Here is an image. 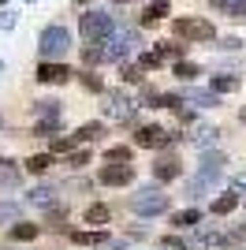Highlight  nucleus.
<instances>
[{"label": "nucleus", "instance_id": "1", "mask_svg": "<svg viewBox=\"0 0 246 250\" xmlns=\"http://www.w3.org/2000/svg\"><path fill=\"white\" fill-rule=\"evenodd\" d=\"M224 165H227V157H224V153H213V149H205V153H202V165H198V172L186 179V198H202V194H213L216 183H220V176H224Z\"/></svg>", "mask_w": 246, "mask_h": 250}, {"label": "nucleus", "instance_id": "2", "mask_svg": "<svg viewBox=\"0 0 246 250\" xmlns=\"http://www.w3.org/2000/svg\"><path fill=\"white\" fill-rule=\"evenodd\" d=\"M71 45H75V34L67 30V26H60V22H52L38 38V56L41 60H63V56L71 52Z\"/></svg>", "mask_w": 246, "mask_h": 250}, {"label": "nucleus", "instance_id": "3", "mask_svg": "<svg viewBox=\"0 0 246 250\" xmlns=\"http://www.w3.org/2000/svg\"><path fill=\"white\" fill-rule=\"evenodd\" d=\"M172 34L186 45H205V42H216V22L202 19V15H179L172 22Z\"/></svg>", "mask_w": 246, "mask_h": 250}, {"label": "nucleus", "instance_id": "4", "mask_svg": "<svg viewBox=\"0 0 246 250\" xmlns=\"http://www.w3.org/2000/svg\"><path fill=\"white\" fill-rule=\"evenodd\" d=\"M127 206H131L134 217H161V213H168V209H172V198L161 190V183H153V187L134 190Z\"/></svg>", "mask_w": 246, "mask_h": 250}, {"label": "nucleus", "instance_id": "5", "mask_svg": "<svg viewBox=\"0 0 246 250\" xmlns=\"http://www.w3.org/2000/svg\"><path fill=\"white\" fill-rule=\"evenodd\" d=\"M79 30H82L86 42H104V38L116 30V19L108 11H101V8H90V11L79 15Z\"/></svg>", "mask_w": 246, "mask_h": 250}, {"label": "nucleus", "instance_id": "6", "mask_svg": "<svg viewBox=\"0 0 246 250\" xmlns=\"http://www.w3.org/2000/svg\"><path fill=\"white\" fill-rule=\"evenodd\" d=\"M134 45H138V34H134V30H112V34H108V38L101 42L104 63H108V60H123V56H131Z\"/></svg>", "mask_w": 246, "mask_h": 250}, {"label": "nucleus", "instance_id": "7", "mask_svg": "<svg viewBox=\"0 0 246 250\" xmlns=\"http://www.w3.org/2000/svg\"><path fill=\"white\" fill-rule=\"evenodd\" d=\"M168 142H175V135L164 131L161 124H142L134 131V146H142V149H161V146H168Z\"/></svg>", "mask_w": 246, "mask_h": 250}, {"label": "nucleus", "instance_id": "8", "mask_svg": "<svg viewBox=\"0 0 246 250\" xmlns=\"http://www.w3.org/2000/svg\"><path fill=\"white\" fill-rule=\"evenodd\" d=\"M71 79H75V71L60 60H41L38 63V83H45V86H67Z\"/></svg>", "mask_w": 246, "mask_h": 250}, {"label": "nucleus", "instance_id": "9", "mask_svg": "<svg viewBox=\"0 0 246 250\" xmlns=\"http://www.w3.org/2000/svg\"><path fill=\"white\" fill-rule=\"evenodd\" d=\"M97 183H101V187H131L134 168L131 165H112V161H108V165L97 172Z\"/></svg>", "mask_w": 246, "mask_h": 250}, {"label": "nucleus", "instance_id": "10", "mask_svg": "<svg viewBox=\"0 0 246 250\" xmlns=\"http://www.w3.org/2000/svg\"><path fill=\"white\" fill-rule=\"evenodd\" d=\"M104 112L112 116V120H120V124H134L138 104H134L131 97H123V94H108V101H104Z\"/></svg>", "mask_w": 246, "mask_h": 250}, {"label": "nucleus", "instance_id": "11", "mask_svg": "<svg viewBox=\"0 0 246 250\" xmlns=\"http://www.w3.org/2000/svg\"><path fill=\"white\" fill-rule=\"evenodd\" d=\"M149 172H153V183H172V179L183 176V165H179V157H157L153 165H149Z\"/></svg>", "mask_w": 246, "mask_h": 250}, {"label": "nucleus", "instance_id": "12", "mask_svg": "<svg viewBox=\"0 0 246 250\" xmlns=\"http://www.w3.org/2000/svg\"><path fill=\"white\" fill-rule=\"evenodd\" d=\"M168 0H149V4H145L142 8V26H157V22H164L168 19Z\"/></svg>", "mask_w": 246, "mask_h": 250}, {"label": "nucleus", "instance_id": "13", "mask_svg": "<svg viewBox=\"0 0 246 250\" xmlns=\"http://www.w3.org/2000/svg\"><path fill=\"white\" fill-rule=\"evenodd\" d=\"M67 239H71L75 247H101V243H108V231H104V228H90V231H71Z\"/></svg>", "mask_w": 246, "mask_h": 250}, {"label": "nucleus", "instance_id": "14", "mask_svg": "<svg viewBox=\"0 0 246 250\" xmlns=\"http://www.w3.org/2000/svg\"><path fill=\"white\" fill-rule=\"evenodd\" d=\"M216 142H220V127H198L194 135H190V146L202 149V153H205V149H213Z\"/></svg>", "mask_w": 246, "mask_h": 250}, {"label": "nucleus", "instance_id": "15", "mask_svg": "<svg viewBox=\"0 0 246 250\" xmlns=\"http://www.w3.org/2000/svg\"><path fill=\"white\" fill-rule=\"evenodd\" d=\"M38 231H41V224L15 220V224H8V239H11V243H30V239H38Z\"/></svg>", "mask_w": 246, "mask_h": 250}, {"label": "nucleus", "instance_id": "16", "mask_svg": "<svg viewBox=\"0 0 246 250\" xmlns=\"http://www.w3.org/2000/svg\"><path fill=\"white\" fill-rule=\"evenodd\" d=\"M26 202H30V206H38V209H49V206H56V187L41 183V187H34L30 194H26Z\"/></svg>", "mask_w": 246, "mask_h": 250}, {"label": "nucleus", "instance_id": "17", "mask_svg": "<svg viewBox=\"0 0 246 250\" xmlns=\"http://www.w3.org/2000/svg\"><path fill=\"white\" fill-rule=\"evenodd\" d=\"M213 217H227V213H235L239 209V190H224L220 198H213Z\"/></svg>", "mask_w": 246, "mask_h": 250}, {"label": "nucleus", "instance_id": "18", "mask_svg": "<svg viewBox=\"0 0 246 250\" xmlns=\"http://www.w3.org/2000/svg\"><path fill=\"white\" fill-rule=\"evenodd\" d=\"M213 11L227 15V19H246V0H209Z\"/></svg>", "mask_w": 246, "mask_h": 250}, {"label": "nucleus", "instance_id": "19", "mask_svg": "<svg viewBox=\"0 0 246 250\" xmlns=\"http://www.w3.org/2000/svg\"><path fill=\"white\" fill-rule=\"evenodd\" d=\"M183 101L198 104V108H216V104H220V94H213V90H186Z\"/></svg>", "mask_w": 246, "mask_h": 250}, {"label": "nucleus", "instance_id": "20", "mask_svg": "<svg viewBox=\"0 0 246 250\" xmlns=\"http://www.w3.org/2000/svg\"><path fill=\"white\" fill-rule=\"evenodd\" d=\"M108 220H112V209H108V206H101V202L86 206V224H90V228H104Z\"/></svg>", "mask_w": 246, "mask_h": 250}, {"label": "nucleus", "instance_id": "21", "mask_svg": "<svg viewBox=\"0 0 246 250\" xmlns=\"http://www.w3.org/2000/svg\"><path fill=\"white\" fill-rule=\"evenodd\" d=\"M104 135H108V131H104V124L90 120V124H82L79 131H75V142H101Z\"/></svg>", "mask_w": 246, "mask_h": 250}, {"label": "nucleus", "instance_id": "22", "mask_svg": "<svg viewBox=\"0 0 246 250\" xmlns=\"http://www.w3.org/2000/svg\"><path fill=\"white\" fill-rule=\"evenodd\" d=\"M34 112H38V120H60V101L56 97H41V101H34Z\"/></svg>", "mask_w": 246, "mask_h": 250}, {"label": "nucleus", "instance_id": "23", "mask_svg": "<svg viewBox=\"0 0 246 250\" xmlns=\"http://www.w3.org/2000/svg\"><path fill=\"white\" fill-rule=\"evenodd\" d=\"M45 224L56 228V231H63V228H67V206H60V202L49 206V209H45Z\"/></svg>", "mask_w": 246, "mask_h": 250}, {"label": "nucleus", "instance_id": "24", "mask_svg": "<svg viewBox=\"0 0 246 250\" xmlns=\"http://www.w3.org/2000/svg\"><path fill=\"white\" fill-rule=\"evenodd\" d=\"M198 220H202V213H198V209H183V213H172V228L190 231V228H198Z\"/></svg>", "mask_w": 246, "mask_h": 250}, {"label": "nucleus", "instance_id": "25", "mask_svg": "<svg viewBox=\"0 0 246 250\" xmlns=\"http://www.w3.org/2000/svg\"><path fill=\"white\" fill-rule=\"evenodd\" d=\"M209 90H213V94H235L239 79L235 75H213V79H209Z\"/></svg>", "mask_w": 246, "mask_h": 250}, {"label": "nucleus", "instance_id": "26", "mask_svg": "<svg viewBox=\"0 0 246 250\" xmlns=\"http://www.w3.org/2000/svg\"><path fill=\"white\" fill-rule=\"evenodd\" d=\"M0 187H8V190L19 187V168L11 161H4V157H0Z\"/></svg>", "mask_w": 246, "mask_h": 250}, {"label": "nucleus", "instance_id": "27", "mask_svg": "<svg viewBox=\"0 0 246 250\" xmlns=\"http://www.w3.org/2000/svg\"><path fill=\"white\" fill-rule=\"evenodd\" d=\"M52 168V153H34V157H26V172H34V176H45Z\"/></svg>", "mask_w": 246, "mask_h": 250}, {"label": "nucleus", "instance_id": "28", "mask_svg": "<svg viewBox=\"0 0 246 250\" xmlns=\"http://www.w3.org/2000/svg\"><path fill=\"white\" fill-rule=\"evenodd\" d=\"M134 149L131 146H108L104 149V161H112V165H131Z\"/></svg>", "mask_w": 246, "mask_h": 250}, {"label": "nucleus", "instance_id": "29", "mask_svg": "<svg viewBox=\"0 0 246 250\" xmlns=\"http://www.w3.org/2000/svg\"><path fill=\"white\" fill-rule=\"evenodd\" d=\"M82 63H86V67H97V63H104L101 42H90V45H86V49H82Z\"/></svg>", "mask_w": 246, "mask_h": 250}, {"label": "nucleus", "instance_id": "30", "mask_svg": "<svg viewBox=\"0 0 246 250\" xmlns=\"http://www.w3.org/2000/svg\"><path fill=\"white\" fill-rule=\"evenodd\" d=\"M198 75H202V67H198V63H190V60H179V63H175V79H183V83H194Z\"/></svg>", "mask_w": 246, "mask_h": 250}, {"label": "nucleus", "instance_id": "31", "mask_svg": "<svg viewBox=\"0 0 246 250\" xmlns=\"http://www.w3.org/2000/svg\"><path fill=\"white\" fill-rule=\"evenodd\" d=\"M79 83H82V90H90V94H101V90H104L101 75H93V67H86V71L79 75Z\"/></svg>", "mask_w": 246, "mask_h": 250}, {"label": "nucleus", "instance_id": "32", "mask_svg": "<svg viewBox=\"0 0 246 250\" xmlns=\"http://www.w3.org/2000/svg\"><path fill=\"white\" fill-rule=\"evenodd\" d=\"M63 165L71 168V172H82V168L90 165V149H71V153H67V161H63Z\"/></svg>", "mask_w": 246, "mask_h": 250}, {"label": "nucleus", "instance_id": "33", "mask_svg": "<svg viewBox=\"0 0 246 250\" xmlns=\"http://www.w3.org/2000/svg\"><path fill=\"white\" fill-rule=\"evenodd\" d=\"M120 79L131 83V86H138L142 83V67H138V63H120Z\"/></svg>", "mask_w": 246, "mask_h": 250}, {"label": "nucleus", "instance_id": "34", "mask_svg": "<svg viewBox=\"0 0 246 250\" xmlns=\"http://www.w3.org/2000/svg\"><path fill=\"white\" fill-rule=\"evenodd\" d=\"M75 146H79V142H75V135H56L49 149H52V153H71Z\"/></svg>", "mask_w": 246, "mask_h": 250}, {"label": "nucleus", "instance_id": "35", "mask_svg": "<svg viewBox=\"0 0 246 250\" xmlns=\"http://www.w3.org/2000/svg\"><path fill=\"white\" fill-rule=\"evenodd\" d=\"M183 94H157V104L153 108H183Z\"/></svg>", "mask_w": 246, "mask_h": 250}, {"label": "nucleus", "instance_id": "36", "mask_svg": "<svg viewBox=\"0 0 246 250\" xmlns=\"http://www.w3.org/2000/svg\"><path fill=\"white\" fill-rule=\"evenodd\" d=\"M19 220V206L15 202H0V224H15Z\"/></svg>", "mask_w": 246, "mask_h": 250}, {"label": "nucleus", "instance_id": "37", "mask_svg": "<svg viewBox=\"0 0 246 250\" xmlns=\"http://www.w3.org/2000/svg\"><path fill=\"white\" fill-rule=\"evenodd\" d=\"M56 131H60V120H38L30 135H45V138H49V135H56Z\"/></svg>", "mask_w": 246, "mask_h": 250}, {"label": "nucleus", "instance_id": "38", "mask_svg": "<svg viewBox=\"0 0 246 250\" xmlns=\"http://www.w3.org/2000/svg\"><path fill=\"white\" fill-rule=\"evenodd\" d=\"M157 45H161V49H157L161 60L164 56H183V49H186V45H179V42H157Z\"/></svg>", "mask_w": 246, "mask_h": 250}, {"label": "nucleus", "instance_id": "39", "mask_svg": "<svg viewBox=\"0 0 246 250\" xmlns=\"http://www.w3.org/2000/svg\"><path fill=\"white\" fill-rule=\"evenodd\" d=\"M138 67H142V71H157V67H161V56H157V52H142V56H138Z\"/></svg>", "mask_w": 246, "mask_h": 250}, {"label": "nucleus", "instance_id": "40", "mask_svg": "<svg viewBox=\"0 0 246 250\" xmlns=\"http://www.w3.org/2000/svg\"><path fill=\"white\" fill-rule=\"evenodd\" d=\"M161 247H168V250H186V239H179V235H164Z\"/></svg>", "mask_w": 246, "mask_h": 250}, {"label": "nucleus", "instance_id": "41", "mask_svg": "<svg viewBox=\"0 0 246 250\" xmlns=\"http://www.w3.org/2000/svg\"><path fill=\"white\" fill-rule=\"evenodd\" d=\"M11 26H15V15H11V11H4V15H0V30H11Z\"/></svg>", "mask_w": 246, "mask_h": 250}, {"label": "nucleus", "instance_id": "42", "mask_svg": "<svg viewBox=\"0 0 246 250\" xmlns=\"http://www.w3.org/2000/svg\"><path fill=\"white\" fill-rule=\"evenodd\" d=\"M239 45H243L239 38H220V49H227V52H231V49H239Z\"/></svg>", "mask_w": 246, "mask_h": 250}, {"label": "nucleus", "instance_id": "43", "mask_svg": "<svg viewBox=\"0 0 246 250\" xmlns=\"http://www.w3.org/2000/svg\"><path fill=\"white\" fill-rule=\"evenodd\" d=\"M239 190H246V172H243V176H239Z\"/></svg>", "mask_w": 246, "mask_h": 250}, {"label": "nucleus", "instance_id": "44", "mask_svg": "<svg viewBox=\"0 0 246 250\" xmlns=\"http://www.w3.org/2000/svg\"><path fill=\"white\" fill-rule=\"evenodd\" d=\"M239 120H243V124H246V108H239Z\"/></svg>", "mask_w": 246, "mask_h": 250}, {"label": "nucleus", "instance_id": "45", "mask_svg": "<svg viewBox=\"0 0 246 250\" xmlns=\"http://www.w3.org/2000/svg\"><path fill=\"white\" fill-rule=\"evenodd\" d=\"M0 71H4V60H0Z\"/></svg>", "mask_w": 246, "mask_h": 250}]
</instances>
